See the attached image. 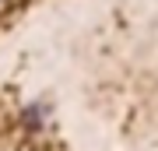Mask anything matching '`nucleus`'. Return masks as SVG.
Instances as JSON below:
<instances>
[{
    "instance_id": "nucleus-1",
    "label": "nucleus",
    "mask_w": 158,
    "mask_h": 151,
    "mask_svg": "<svg viewBox=\"0 0 158 151\" xmlns=\"http://www.w3.org/2000/svg\"><path fill=\"white\" fill-rule=\"evenodd\" d=\"M46 116H49V109L42 106V102H35L32 109H25V127H32V130H39L46 123Z\"/></svg>"
}]
</instances>
